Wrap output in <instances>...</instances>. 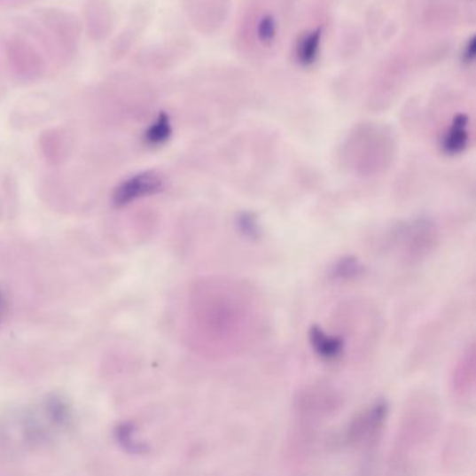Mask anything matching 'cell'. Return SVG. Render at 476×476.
<instances>
[{
    "mask_svg": "<svg viewBox=\"0 0 476 476\" xmlns=\"http://www.w3.org/2000/svg\"><path fill=\"white\" fill-rule=\"evenodd\" d=\"M388 414V405L386 401H378L369 407L358 419L352 422L348 431L349 443L358 447H373L380 436Z\"/></svg>",
    "mask_w": 476,
    "mask_h": 476,
    "instance_id": "7a4b0ae2",
    "label": "cell"
},
{
    "mask_svg": "<svg viewBox=\"0 0 476 476\" xmlns=\"http://www.w3.org/2000/svg\"><path fill=\"white\" fill-rule=\"evenodd\" d=\"M119 443H122L126 450L130 453H143L145 450L144 444L140 443L136 437L135 429L130 425H122L116 429Z\"/></svg>",
    "mask_w": 476,
    "mask_h": 476,
    "instance_id": "52a82bcc",
    "label": "cell"
},
{
    "mask_svg": "<svg viewBox=\"0 0 476 476\" xmlns=\"http://www.w3.org/2000/svg\"><path fill=\"white\" fill-rule=\"evenodd\" d=\"M475 43H473V40H471L470 45H466V53L464 56H466V58H464V59L466 60V62H472L473 60V55H475Z\"/></svg>",
    "mask_w": 476,
    "mask_h": 476,
    "instance_id": "8fae6325",
    "label": "cell"
},
{
    "mask_svg": "<svg viewBox=\"0 0 476 476\" xmlns=\"http://www.w3.org/2000/svg\"><path fill=\"white\" fill-rule=\"evenodd\" d=\"M320 43H322V31L315 30L306 34L300 38L296 45V60L302 66H312L317 60L320 52Z\"/></svg>",
    "mask_w": 476,
    "mask_h": 476,
    "instance_id": "5b68a950",
    "label": "cell"
},
{
    "mask_svg": "<svg viewBox=\"0 0 476 476\" xmlns=\"http://www.w3.org/2000/svg\"><path fill=\"white\" fill-rule=\"evenodd\" d=\"M172 122L171 118L165 112H161L160 115L155 118L154 122L145 129L144 143L150 147H160V145L165 144V143L172 137Z\"/></svg>",
    "mask_w": 476,
    "mask_h": 476,
    "instance_id": "8992f818",
    "label": "cell"
},
{
    "mask_svg": "<svg viewBox=\"0 0 476 476\" xmlns=\"http://www.w3.org/2000/svg\"><path fill=\"white\" fill-rule=\"evenodd\" d=\"M0 308H2V293H0Z\"/></svg>",
    "mask_w": 476,
    "mask_h": 476,
    "instance_id": "7c38bea8",
    "label": "cell"
},
{
    "mask_svg": "<svg viewBox=\"0 0 476 476\" xmlns=\"http://www.w3.org/2000/svg\"><path fill=\"white\" fill-rule=\"evenodd\" d=\"M468 142H470V119L464 113H458L441 138V150L447 155H458L465 150Z\"/></svg>",
    "mask_w": 476,
    "mask_h": 476,
    "instance_id": "3957f363",
    "label": "cell"
},
{
    "mask_svg": "<svg viewBox=\"0 0 476 476\" xmlns=\"http://www.w3.org/2000/svg\"><path fill=\"white\" fill-rule=\"evenodd\" d=\"M362 273V266L358 260L354 257H347L341 260L334 269V276L339 278H354Z\"/></svg>",
    "mask_w": 476,
    "mask_h": 476,
    "instance_id": "30bf717a",
    "label": "cell"
},
{
    "mask_svg": "<svg viewBox=\"0 0 476 476\" xmlns=\"http://www.w3.org/2000/svg\"><path fill=\"white\" fill-rule=\"evenodd\" d=\"M238 230L244 233L245 237L250 238V239H257L260 237V225L259 220L256 215L252 213L239 214V217L237 220Z\"/></svg>",
    "mask_w": 476,
    "mask_h": 476,
    "instance_id": "ba28073f",
    "label": "cell"
},
{
    "mask_svg": "<svg viewBox=\"0 0 476 476\" xmlns=\"http://www.w3.org/2000/svg\"><path fill=\"white\" fill-rule=\"evenodd\" d=\"M277 36V23L274 20L273 16L261 17L260 19L259 24H257V38H259L260 43H271L276 40Z\"/></svg>",
    "mask_w": 476,
    "mask_h": 476,
    "instance_id": "9c48e42d",
    "label": "cell"
},
{
    "mask_svg": "<svg viewBox=\"0 0 476 476\" xmlns=\"http://www.w3.org/2000/svg\"><path fill=\"white\" fill-rule=\"evenodd\" d=\"M165 189L164 177L157 172H142L133 175L119 184L112 194V203L116 207H125L140 199L161 193Z\"/></svg>",
    "mask_w": 476,
    "mask_h": 476,
    "instance_id": "6da1fadb",
    "label": "cell"
},
{
    "mask_svg": "<svg viewBox=\"0 0 476 476\" xmlns=\"http://www.w3.org/2000/svg\"><path fill=\"white\" fill-rule=\"evenodd\" d=\"M310 342L316 354L325 361H334L344 352V339L341 337L327 334L324 330L316 325L310 329Z\"/></svg>",
    "mask_w": 476,
    "mask_h": 476,
    "instance_id": "277c9868",
    "label": "cell"
}]
</instances>
